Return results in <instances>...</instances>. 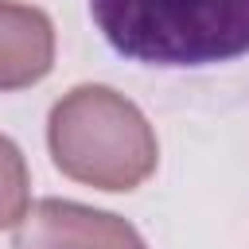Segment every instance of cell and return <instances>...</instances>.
I'll return each mask as SVG.
<instances>
[{"instance_id": "6da1fadb", "label": "cell", "mask_w": 249, "mask_h": 249, "mask_svg": "<svg viewBox=\"0 0 249 249\" xmlns=\"http://www.w3.org/2000/svg\"><path fill=\"white\" fill-rule=\"evenodd\" d=\"M101 39L140 66H214L249 54V0H89Z\"/></svg>"}, {"instance_id": "7a4b0ae2", "label": "cell", "mask_w": 249, "mask_h": 249, "mask_svg": "<svg viewBox=\"0 0 249 249\" xmlns=\"http://www.w3.org/2000/svg\"><path fill=\"white\" fill-rule=\"evenodd\" d=\"M47 144L54 167L97 191H136L160 163L156 128L113 86H74L51 105Z\"/></svg>"}, {"instance_id": "3957f363", "label": "cell", "mask_w": 249, "mask_h": 249, "mask_svg": "<svg viewBox=\"0 0 249 249\" xmlns=\"http://www.w3.org/2000/svg\"><path fill=\"white\" fill-rule=\"evenodd\" d=\"M12 249H148L132 222L70 198H39L16 222Z\"/></svg>"}, {"instance_id": "277c9868", "label": "cell", "mask_w": 249, "mask_h": 249, "mask_svg": "<svg viewBox=\"0 0 249 249\" xmlns=\"http://www.w3.org/2000/svg\"><path fill=\"white\" fill-rule=\"evenodd\" d=\"M54 66V23L43 8L0 0V93L43 82Z\"/></svg>"}, {"instance_id": "5b68a950", "label": "cell", "mask_w": 249, "mask_h": 249, "mask_svg": "<svg viewBox=\"0 0 249 249\" xmlns=\"http://www.w3.org/2000/svg\"><path fill=\"white\" fill-rule=\"evenodd\" d=\"M31 206V171L12 136L0 132V230H12Z\"/></svg>"}]
</instances>
